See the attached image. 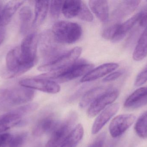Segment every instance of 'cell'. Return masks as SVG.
<instances>
[{
    "label": "cell",
    "mask_w": 147,
    "mask_h": 147,
    "mask_svg": "<svg viewBox=\"0 0 147 147\" xmlns=\"http://www.w3.org/2000/svg\"><path fill=\"white\" fill-rule=\"evenodd\" d=\"M3 6L4 5L3 3V2L0 1V26H2L1 25V16L2 12Z\"/></svg>",
    "instance_id": "37"
},
{
    "label": "cell",
    "mask_w": 147,
    "mask_h": 147,
    "mask_svg": "<svg viewBox=\"0 0 147 147\" xmlns=\"http://www.w3.org/2000/svg\"><path fill=\"white\" fill-rule=\"evenodd\" d=\"M32 16V9L29 6H24L20 10V32L22 34H26L28 32L31 25Z\"/></svg>",
    "instance_id": "25"
},
{
    "label": "cell",
    "mask_w": 147,
    "mask_h": 147,
    "mask_svg": "<svg viewBox=\"0 0 147 147\" xmlns=\"http://www.w3.org/2000/svg\"><path fill=\"white\" fill-rule=\"evenodd\" d=\"M82 1H66L63 4L62 13L65 17L68 19H71L78 17L82 6Z\"/></svg>",
    "instance_id": "24"
},
{
    "label": "cell",
    "mask_w": 147,
    "mask_h": 147,
    "mask_svg": "<svg viewBox=\"0 0 147 147\" xmlns=\"http://www.w3.org/2000/svg\"><path fill=\"white\" fill-rule=\"evenodd\" d=\"M140 13L136 14L122 23H120L111 41L114 43L123 39L140 20Z\"/></svg>",
    "instance_id": "18"
},
{
    "label": "cell",
    "mask_w": 147,
    "mask_h": 147,
    "mask_svg": "<svg viewBox=\"0 0 147 147\" xmlns=\"http://www.w3.org/2000/svg\"><path fill=\"white\" fill-rule=\"evenodd\" d=\"M93 68V65L84 60H80L65 69L43 73L40 76L42 78L56 82L65 83L85 76Z\"/></svg>",
    "instance_id": "1"
},
{
    "label": "cell",
    "mask_w": 147,
    "mask_h": 147,
    "mask_svg": "<svg viewBox=\"0 0 147 147\" xmlns=\"http://www.w3.org/2000/svg\"><path fill=\"white\" fill-rule=\"evenodd\" d=\"M13 136L9 133L0 134V147H7L11 141Z\"/></svg>",
    "instance_id": "34"
},
{
    "label": "cell",
    "mask_w": 147,
    "mask_h": 147,
    "mask_svg": "<svg viewBox=\"0 0 147 147\" xmlns=\"http://www.w3.org/2000/svg\"><path fill=\"white\" fill-rule=\"evenodd\" d=\"M140 18L139 22L142 27H147V5L145 6L141 11L140 12Z\"/></svg>",
    "instance_id": "33"
},
{
    "label": "cell",
    "mask_w": 147,
    "mask_h": 147,
    "mask_svg": "<svg viewBox=\"0 0 147 147\" xmlns=\"http://www.w3.org/2000/svg\"><path fill=\"white\" fill-rule=\"evenodd\" d=\"M59 123L57 118L54 114L45 116L35 124L33 129V134L35 136H40L52 133Z\"/></svg>",
    "instance_id": "11"
},
{
    "label": "cell",
    "mask_w": 147,
    "mask_h": 147,
    "mask_svg": "<svg viewBox=\"0 0 147 147\" xmlns=\"http://www.w3.org/2000/svg\"><path fill=\"white\" fill-rule=\"evenodd\" d=\"M82 51L81 47H74L70 51L66 52L55 60L39 66L38 70L40 71L47 72L65 69L77 61Z\"/></svg>",
    "instance_id": "6"
},
{
    "label": "cell",
    "mask_w": 147,
    "mask_h": 147,
    "mask_svg": "<svg viewBox=\"0 0 147 147\" xmlns=\"http://www.w3.org/2000/svg\"><path fill=\"white\" fill-rule=\"evenodd\" d=\"M136 119L134 114L119 115L115 117L111 122L109 130L113 138H117L124 133L133 124Z\"/></svg>",
    "instance_id": "9"
},
{
    "label": "cell",
    "mask_w": 147,
    "mask_h": 147,
    "mask_svg": "<svg viewBox=\"0 0 147 147\" xmlns=\"http://www.w3.org/2000/svg\"><path fill=\"white\" fill-rule=\"evenodd\" d=\"M39 36L36 32L31 33L23 39L20 47L21 56L24 62L36 64Z\"/></svg>",
    "instance_id": "8"
},
{
    "label": "cell",
    "mask_w": 147,
    "mask_h": 147,
    "mask_svg": "<svg viewBox=\"0 0 147 147\" xmlns=\"http://www.w3.org/2000/svg\"><path fill=\"white\" fill-rule=\"evenodd\" d=\"M89 5L92 12L104 23L109 21V7L107 1H90Z\"/></svg>",
    "instance_id": "19"
},
{
    "label": "cell",
    "mask_w": 147,
    "mask_h": 147,
    "mask_svg": "<svg viewBox=\"0 0 147 147\" xmlns=\"http://www.w3.org/2000/svg\"><path fill=\"white\" fill-rule=\"evenodd\" d=\"M147 104V87H141L134 91L126 99L124 106L127 108L136 109Z\"/></svg>",
    "instance_id": "15"
},
{
    "label": "cell",
    "mask_w": 147,
    "mask_h": 147,
    "mask_svg": "<svg viewBox=\"0 0 147 147\" xmlns=\"http://www.w3.org/2000/svg\"><path fill=\"white\" fill-rule=\"evenodd\" d=\"M147 82V66L136 77L135 85L136 87L141 86Z\"/></svg>",
    "instance_id": "31"
},
{
    "label": "cell",
    "mask_w": 147,
    "mask_h": 147,
    "mask_svg": "<svg viewBox=\"0 0 147 147\" xmlns=\"http://www.w3.org/2000/svg\"><path fill=\"white\" fill-rule=\"evenodd\" d=\"M135 130L137 135L142 139L147 138V111L138 118L135 125Z\"/></svg>",
    "instance_id": "26"
},
{
    "label": "cell",
    "mask_w": 147,
    "mask_h": 147,
    "mask_svg": "<svg viewBox=\"0 0 147 147\" xmlns=\"http://www.w3.org/2000/svg\"><path fill=\"white\" fill-rule=\"evenodd\" d=\"M140 2V1H122L113 11L112 19L115 21V23H121V20L131 14L136 9Z\"/></svg>",
    "instance_id": "13"
},
{
    "label": "cell",
    "mask_w": 147,
    "mask_h": 147,
    "mask_svg": "<svg viewBox=\"0 0 147 147\" xmlns=\"http://www.w3.org/2000/svg\"><path fill=\"white\" fill-rule=\"evenodd\" d=\"M77 119L74 112L71 113L66 118L54 129L46 147H59L71 133Z\"/></svg>",
    "instance_id": "5"
},
{
    "label": "cell",
    "mask_w": 147,
    "mask_h": 147,
    "mask_svg": "<svg viewBox=\"0 0 147 147\" xmlns=\"http://www.w3.org/2000/svg\"><path fill=\"white\" fill-rule=\"evenodd\" d=\"M3 28V27L0 26V45L1 44L4 39V31Z\"/></svg>",
    "instance_id": "36"
},
{
    "label": "cell",
    "mask_w": 147,
    "mask_h": 147,
    "mask_svg": "<svg viewBox=\"0 0 147 147\" xmlns=\"http://www.w3.org/2000/svg\"><path fill=\"white\" fill-rule=\"evenodd\" d=\"M63 1H51L50 2L49 9L51 16L53 19H57L60 16L61 12H62Z\"/></svg>",
    "instance_id": "27"
},
{
    "label": "cell",
    "mask_w": 147,
    "mask_h": 147,
    "mask_svg": "<svg viewBox=\"0 0 147 147\" xmlns=\"http://www.w3.org/2000/svg\"><path fill=\"white\" fill-rule=\"evenodd\" d=\"M120 23H114L113 25H111L105 28L102 34L103 38L106 39L111 40V41L115 34L116 31Z\"/></svg>",
    "instance_id": "30"
},
{
    "label": "cell",
    "mask_w": 147,
    "mask_h": 147,
    "mask_svg": "<svg viewBox=\"0 0 147 147\" xmlns=\"http://www.w3.org/2000/svg\"><path fill=\"white\" fill-rule=\"evenodd\" d=\"M123 72V70L117 71L112 72L104 78L103 79V81L104 82H109L114 81L120 77L122 75Z\"/></svg>",
    "instance_id": "35"
},
{
    "label": "cell",
    "mask_w": 147,
    "mask_h": 147,
    "mask_svg": "<svg viewBox=\"0 0 147 147\" xmlns=\"http://www.w3.org/2000/svg\"><path fill=\"white\" fill-rule=\"evenodd\" d=\"M119 67L116 63H106L98 67L92 69L83 77L80 82L82 83L90 82L98 79L115 70Z\"/></svg>",
    "instance_id": "14"
},
{
    "label": "cell",
    "mask_w": 147,
    "mask_h": 147,
    "mask_svg": "<svg viewBox=\"0 0 147 147\" xmlns=\"http://www.w3.org/2000/svg\"><path fill=\"white\" fill-rule=\"evenodd\" d=\"M111 89L109 86H99L90 90L82 97L79 103L80 107L83 109L90 106L98 98Z\"/></svg>",
    "instance_id": "17"
},
{
    "label": "cell",
    "mask_w": 147,
    "mask_h": 147,
    "mask_svg": "<svg viewBox=\"0 0 147 147\" xmlns=\"http://www.w3.org/2000/svg\"><path fill=\"white\" fill-rule=\"evenodd\" d=\"M84 128L81 124H78L73 128L59 147H75L83 138Z\"/></svg>",
    "instance_id": "22"
},
{
    "label": "cell",
    "mask_w": 147,
    "mask_h": 147,
    "mask_svg": "<svg viewBox=\"0 0 147 147\" xmlns=\"http://www.w3.org/2000/svg\"><path fill=\"white\" fill-rule=\"evenodd\" d=\"M78 17L85 21L90 22L93 20V16L86 3L84 1L82 2L81 9Z\"/></svg>",
    "instance_id": "29"
},
{
    "label": "cell",
    "mask_w": 147,
    "mask_h": 147,
    "mask_svg": "<svg viewBox=\"0 0 147 147\" xmlns=\"http://www.w3.org/2000/svg\"><path fill=\"white\" fill-rule=\"evenodd\" d=\"M19 104L18 87L0 89V108L15 106Z\"/></svg>",
    "instance_id": "16"
},
{
    "label": "cell",
    "mask_w": 147,
    "mask_h": 147,
    "mask_svg": "<svg viewBox=\"0 0 147 147\" xmlns=\"http://www.w3.org/2000/svg\"><path fill=\"white\" fill-rule=\"evenodd\" d=\"M119 94L117 90L111 89L102 95L89 106L87 111V116L90 118L96 117L107 106L113 103L117 99Z\"/></svg>",
    "instance_id": "10"
},
{
    "label": "cell",
    "mask_w": 147,
    "mask_h": 147,
    "mask_svg": "<svg viewBox=\"0 0 147 147\" xmlns=\"http://www.w3.org/2000/svg\"><path fill=\"white\" fill-rule=\"evenodd\" d=\"M119 108V104L114 103L103 110L94 122L92 128V134L98 133L109 120L116 114Z\"/></svg>",
    "instance_id": "12"
},
{
    "label": "cell",
    "mask_w": 147,
    "mask_h": 147,
    "mask_svg": "<svg viewBox=\"0 0 147 147\" xmlns=\"http://www.w3.org/2000/svg\"><path fill=\"white\" fill-rule=\"evenodd\" d=\"M56 39L61 44H73L81 38L82 29L76 22L60 21L56 22L51 30Z\"/></svg>",
    "instance_id": "3"
},
{
    "label": "cell",
    "mask_w": 147,
    "mask_h": 147,
    "mask_svg": "<svg viewBox=\"0 0 147 147\" xmlns=\"http://www.w3.org/2000/svg\"><path fill=\"white\" fill-rule=\"evenodd\" d=\"M39 47L42 58L48 64L65 53L62 44L55 38L51 30L43 32L39 37Z\"/></svg>",
    "instance_id": "2"
},
{
    "label": "cell",
    "mask_w": 147,
    "mask_h": 147,
    "mask_svg": "<svg viewBox=\"0 0 147 147\" xmlns=\"http://www.w3.org/2000/svg\"><path fill=\"white\" fill-rule=\"evenodd\" d=\"M26 133H22L13 136L8 147H22L27 138Z\"/></svg>",
    "instance_id": "28"
},
{
    "label": "cell",
    "mask_w": 147,
    "mask_h": 147,
    "mask_svg": "<svg viewBox=\"0 0 147 147\" xmlns=\"http://www.w3.org/2000/svg\"><path fill=\"white\" fill-rule=\"evenodd\" d=\"M6 62V70L3 72V76L7 78L20 76L29 70L35 64L23 61L21 56L20 47L13 48L8 52Z\"/></svg>",
    "instance_id": "4"
},
{
    "label": "cell",
    "mask_w": 147,
    "mask_h": 147,
    "mask_svg": "<svg viewBox=\"0 0 147 147\" xmlns=\"http://www.w3.org/2000/svg\"></svg>",
    "instance_id": "38"
},
{
    "label": "cell",
    "mask_w": 147,
    "mask_h": 147,
    "mask_svg": "<svg viewBox=\"0 0 147 147\" xmlns=\"http://www.w3.org/2000/svg\"><path fill=\"white\" fill-rule=\"evenodd\" d=\"M19 83L21 86L50 94H56L60 91V86L57 82L38 77L22 79Z\"/></svg>",
    "instance_id": "7"
},
{
    "label": "cell",
    "mask_w": 147,
    "mask_h": 147,
    "mask_svg": "<svg viewBox=\"0 0 147 147\" xmlns=\"http://www.w3.org/2000/svg\"><path fill=\"white\" fill-rule=\"evenodd\" d=\"M24 2V1H11L4 5L2 12L1 25L2 26H6L10 22L13 16Z\"/></svg>",
    "instance_id": "21"
},
{
    "label": "cell",
    "mask_w": 147,
    "mask_h": 147,
    "mask_svg": "<svg viewBox=\"0 0 147 147\" xmlns=\"http://www.w3.org/2000/svg\"><path fill=\"white\" fill-rule=\"evenodd\" d=\"M106 135L105 133L100 134L88 147H103Z\"/></svg>",
    "instance_id": "32"
},
{
    "label": "cell",
    "mask_w": 147,
    "mask_h": 147,
    "mask_svg": "<svg viewBox=\"0 0 147 147\" xmlns=\"http://www.w3.org/2000/svg\"><path fill=\"white\" fill-rule=\"evenodd\" d=\"M147 56V27L142 34L133 54L135 61H140Z\"/></svg>",
    "instance_id": "23"
},
{
    "label": "cell",
    "mask_w": 147,
    "mask_h": 147,
    "mask_svg": "<svg viewBox=\"0 0 147 147\" xmlns=\"http://www.w3.org/2000/svg\"><path fill=\"white\" fill-rule=\"evenodd\" d=\"M50 1H37L35 3V15L32 22V26L36 28L42 24L45 21L48 9H49Z\"/></svg>",
    "instance_id": "20"
}]
</instances>
